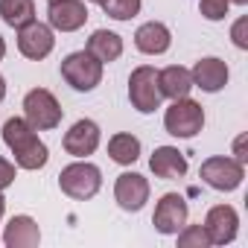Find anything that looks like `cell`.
Masks as SVG:
<instances>
[{
	"label": "cell",
	"instance_id": "2e32d148",
	"mask_svg": "<svg viewBox=\"0 0 248 248\" xmlns=\"http://www.w3.org/2000/svg\"><path fill=\"white\" fill-rule=\"evenodd\" d=\"M149 170L155 172V178L175 181V178H184L187 175V158L175 146H158L152 152V158H149Z\"/></svg>",
	"mask_w": 248,
	"mask_h": 248
},
{
	"label": "cell",
	"instance_id": "cb8c5ba5",
	"mask_svg": "<svg viewBox=\"0 0 248 248\" xmlns=\"http://www.w3.org/2000/svg\"><path fill=\"white\" fill-rule=\"evenodd\" d=\"M228 9H231L228 0H199V12L207 21H225L228 18Z\"/></svg>",
	"mask_w": 248,
	"mask_h": 248
},
{
	"label": "cell",
	"instance_id": "ac0fdd59",
	"mask_svg": "<svg viewBox=\"0 0 248 248\" xmlns=\"http://www.w3.org/2000/svg\"><path fill=\"white\" fill-rule=\"evenodd\" d=\"M85 50L96 62L111 64V62H117L123 56V38L117 32H111V30H93L91 38H88V44H85Z\"/></svg>",
	"mask_w": 248,
	"mask_h": 248
},
{
	"label": "cell",
	"instance_id": "f1b7e54d",
	"mask_svg": "<svg viewBox=\"0 0 248 248\" xmlns=\"http://www.w3.org/2000/svg\"><path fill=\"white\" fill-rule=\"evenodd\" d=\"M3 213H6V199H3V190H0V219H3Z\"/></svg>",
	"mask_w": 248,
	"mask_h": 248
},
{
	"label": "cell",
	"instance_id": "4316f807",
	"mask_svg": "<svg viewBox=\"0 0 248 248\" xmlns=\"http://www.w3.org/2000/svg\"><path fill=\"white\" fill-rule=\"evenodd\" d=\"M233 158H236L239 164H248V155H245V135H239V138L233 140Z\"/></svg>",
	"mask_w": 248,
	"mask_h": 248
},
{
	"label": "cell",
	"instance_id": "7c38bea8",
	"mask_svg": "<svg viewBox=\"0 0 248 248\" xmlns=\"http://www.w3.org/2000/svg\"><path fill=\"white\" fill-rule=\"evenodd\" d=\"M114 199L126 213H138L149 202V181L140 172H123L114 181Z\"/></svg>",
	"mask_w": 248,
	"mask_h": 248
},
{
	"label": "cell",
	"instance_id": "d6986e66",
	"mask_svg": "<svg viewBox=\"0 0 248 248\" xmlns=\"http://www.w3.org/2000/svg\"><path fill=\"white\" fill-rule=\"evenodd\" d=\"M158 88L167 99H181V96H190L193 91V76L187 67L181 64H170L164 70H158Z\"/></svg>",
	"mask_w": 248,
	"mask_h": 248
},
{
	"label": "cell",
	"instance_id": "30bf717a",
	"mask_svg": "<svg viewBox=\"0 0 248 248\" xmlns=\"http://www.w3.org/2000/svg\"><path fill=\"white\" fill-rule=\"evenodd\" d=\"M99 140H102V132H99V126L93 120H76L73 126L64 132V138H62V146H64V152L67 155H73V158H88V155H93L96 149H99Z\"/></svg>",
	"mask_w": 248,
	"mask_h": 248
},
{
	"label": "cell",
	"instance_id": "603a6c76",
	"mask_svg": "<svg viewBox=\"0 0 248 248\" xmlns=\"http://www.w3.org/2000/svg\"><path fill=\"white\" fill-rule=\"evenodd\" d=\"M175 236H178L181 248H210V236H207L204 225H184Z\"/></svg>",
	"mask_w": 248,
	"mask_h": 248
},
{
	"label": "cell",
	"instance_id": "6da1fadb",
	"mask_svg": "<svg viewBox=\"0 0 248 248\" xmlns=\"http://www.w3.org/2000/svg\"><path fill=\"white\" fill-rule=\"evenodd\" d=\"M3 143L9 146V152L15 155V167L18 170H41L50 161V149L47 143L38 138V132L30 126L24 117H9L3 123Z\"/></svg>",
	"mask_w": 248,
	"mask_h": 248
},
{
	"label": "cell",
	"instance_id": "7402d4cb",
	"mask_svg": "<svg viewBox=\"0 0 248 248\" xmlns=\"http://www.w3.org/2000/svg\"><path fill=\"white\" fill-rule=\"evenodd\" d=\"M99 6H102V12H105L108 18H114V21H132V18L140 12L143 0H99Z\"/></svg>",
	"mask_w": 248,
	"mask_h": 248
},
{
	"label": "cell",
	"instance_id": "d4e9b609",
	"mask_svg": "<svg viewBox=\"0 0 248 248\" xmlns=\"http://www.w3.org/2000/svg\"><path fill=\"white\" fill-rule=\"evenodd\" d=\"M231 38H233V47L248 50V18H245V15L231 27Z\"/></svg>",
	"mask_w": 248,
	"mask_h": 248
},
{
	"label": "cell",
	"instance_id": "1f68e13d",
	"mask_svg": "<svg viewBox=\"0 0 248 248\" xmlns=\"http://www.w3.org/2000/svg\"><path fill=\"white\" fill-rule=\"evenodd\" d=\"M91 3H99V0H91Z\"/></svg>",
	"mask_w": 248,
	"mask_h": 248
},
{
	"label": "cell",
	"instance_id": "52a82bcc",
	"mask_svg": "<svg viewBox=\"0 0 248 248\" xmlns=\"http://www.w3.org/2000/svg\"><path fill=\"white\" fill-rule=\"evenodd\" d=\"M199 175H202V181L207 187H213L219 193H231V190H236L242 184L245 164H239L236 158H228V155H213V158H207L202 164Z\"/></svg>",
	"mask_w": 248,
	"mask_h": 248
},
{
	"label": "cell",
	"instance_id": "d6a6232c",
	"mask_svg": "<svg viewBox=\"0 0 248 248\" xmlns=\"http://www.w3.org/2000/svg\"><path fill=\"white\" fill-rule=\"evenodd\" d=\"M47 3H50V0H47Z\"/></svg>",
	"mask_w": 248,
	"mask_h": 248
},
{
	"label": "cell",
	"instance_id": "e0dca14e",
	"mask_svg": "<svg viewBox=\"0 0 248 248\" xmlns=\"http://www.w3.org/2000/svg\"><path fill=\"white\" fill-rule=\"evenodd\" d=\"M41 242V228L32 216L21 213V216H12L6 231H3V245L6 248H35Z\"/></svg>",
	"mask_w": 248,
	"mask_h": 248
},
{
	"label": "cell",
	"instance_id": "277c9868",
	"mask_svg": "<svg viewBox=\"0 0 248 248\" xmlns=\"http://www.w3.org/2000/svg\"><path fill=\"white\" fill-rule=\"evenodd\" d=\"M64 117V108L59 105L56 93L47 88H32L24 96V120L35 132H53L59 129V123Z\"/></svg>",
	"mask_w": 248,
	"mask_h": 248
},
{
	"label": "cell",
	"instance_id": "3957f363",
	"mask_svg": "<svg viewBox=\"0 0 248 248\" xmlns=\"http://www.w3.org/2000/svg\"><path fill=\"white\" fill-rule=\"evenodd\" d=\"M164 129H167V135H172L178 140L196 138L204 129V108L190 96L172 99V105L164 111Z\"/></svg>",
	"mask_w": 248,
	"mask_h": 248
},
{
	"label": "cell",
	"instance_id": "8992f818",
	"mask_svg": "<svg viewBox=\"0 0 248 248\" xmlns=\"http://www.w3.org/2000/svg\"><path fill=\"white\" fill-rule=\"evenodd\" d=\"M129 99L132 108H138L140 114H155L164 102V93L158 88V70L152 64H140L132 70L129 76Z\"/></svg>",
	"mask_w": 248,
	"mask_h": 248
},
{
	"label": "cell",
	"instance_id": "f546056e",
	"mask_svg": "<svg viewBox=\"0 0 248 248\" xmlns=\"http://www.w3.org/2000/svg\"><path fill=\"white\" fill-rule=\"evenodd\" d=\"M3 56H6V41H3V35H0V62H3Z\"/></svg>",
	"mask_w": 248,
	"mask_h": 248
},
{
	"label": "cell",
	"instance_id": "5b68a950",
	"mask_svg": "<svg viewBox=\"0 0 248 248\" xmlns=\"http://www.w3.org/2000/svg\"><path fill=\"white\" fill-rule=\"evenodd\" d=\"M102 67L105 64L96 62L88 50H76V53H70V56L62 59V79L73 91L88 93V91H93L102 82Z\"/></svg>",
	"mask_w": 248,
	"mask_h": 248
},
{
	"label": "cell",
	"instance_id": "484cf974",
	"mask_svg": "<svg viewBox=\"0 0 248 248\" xmlns=\"http://www.w3.org/2000/svg\"><path fill=\"white\" fill-rule=\"evenodd\" d=\"M15 175H18V167L12 161H6L3 155H0V190H6L15 184Z\"/></svg>",
	"mask_w": 248,
	"mask_h": 248
},
{
	"label": "cell",
	"instance_id": "4fadbf2b",
	"mask_svg": "<svg viewBox=\"0 0 248 248\" xmlns=\"http://www.w3.org/2000/svg\"><path fill=\"white\" fill-rule=\"evenodd\" d=\"M204 231L210 236V245H228L239 233V213L231 204H216L204 213Z\"/></svg>",
	"mask_w": 248,
	"mask_h": 248
},
{
	"label": "cell",
	"instance_id": "44dd1931",
	"mask_svg": "<svg viewBox=\"0 0 248 248\" xmlns=\"http://www.w3.org/2000/svg\"><path fill=\"white\" fill-rule=\"evenodd\" d=\"M0 18L12 30L27 27L35 21V0H0Z\"/></svg>",
	"mask_w": 248,
	"mask_h": 248
},
{
	"label": "cell",
	"instance_id": "7a4b0ae2",
	"mask_svg": "<svg viewBox=\"0 0 248 248\" xmlns=\"http://www.w3.org/2000/svg\"><path fill=\"white\" fill-rule=\"evenodd\" d=\"M59 187L64 196L76 199V202H88L99 193L102 187V170L85 158H76L73 164H67L59 172Z\"/></svg>",
	"mask_w": 248,
	"mask_h": 248
},
{
	"label": "cell",
	"instance_id": "5bb4252c",
	"mask_svg": "<svg viewBox=\"0 0 248 248\" xmlns=\"http://www.w3.org/2000/svg\"><path fill=\"white\" fill-rule=\"evenodd\" d=\"M190 76H193V88H202L204 93H219L228 85L231 70H228V64L222 59L207 56V59H199L196 62V67L190 70Z\"/></svg>",
	"mask_w": 248,
	"mask_h": 248
},
{
	"label": "cell",
	"instance_id": "83f0119b",
	"mask_svg": "<svg viewBox=\"0 0 248 248\" xmlns=\"http://www.w3.org/2000/svg\"><path fill=\"white\" fill-rule=\"evenodd\" d=\"M3 99H6V79L0 76V102H3Z\"/></svg>",
	"mask_w": 248,
	"mask_h": 248
},
{
	"label": "cell",
	"instance_id": "9c48e42d",
	"mask_svg": "<svg viewBox=\"0 0 248 248\" xmlns=\"http://www.w3.org/2000/svg\"><path fill=\"white\" fill-rule=\"evenodd\" d=\"M187 216H190V207L184 202V196L178 193H164L155 204V216H152V225L158 233L164 236H172L178 233L184 225H187Z\"/></svg>",
	"mask_w": 248,
	"mask_h": 248
},
{
	"label": "cell",
	"instance_id": "ffe728a7",
	"mask_svg": "<svg viewBox=\"0 0 248 248\" xmlns=\"http://www.w3.org/2000/svg\"><path fill=\"white\" fill-rule=\"evenodd\" d=\"M108 155H111V161L120 164V167H132V164L140 158V140H138L135 135H129V132H117V135H111V140H108Z\"/></svg>",
	"mask_w": 248,
	"mask_h": 248
},
{
	"label": "cell",
	"instance_id": "8fae6325",
	"mask_svg": "<svg viewBox=\"0 0 248 248\" xmlns=\"http://www.w3.org/2000/svg\"><path fill=\"white\" fill-rule=\"evenodd\" d=\"M47 24L53 27V32H76V30H82L88 24L85 0H50Z\"/></svg>",
	"mask_w": 248,
	"mask_h": 248
},
{
	"label": "cell",
	"instance_id": "ba28073f",
	"mask_svg": "<svg viewBox=\"0 0 248 248\" xmlns=\"http://www.w3.org/2000/svg\"><path fill=\"white\" fill-rule=\"evenodd\" d=\"M56 47V32L50 24H41V21H30L27 27L18 30V53L30 62H41L53 53Z\"/></svg>",
	"mask_w": 248,
	"mask_h": 248
},
{
	"label": "cell",
	"instance_id": "9a60e30c",
	"mask_svg": "<svg viewBox=\"0 0 248 248\" xmlns=\"http://www.w3.org/2000/svg\"><path fill=\"white\" fill-rule=\"evenodd\" d=\"M135 47L143 53V56H164L170 47H172V32L167 24L161 21H146L138 27L135 32Z\"/></svg>",
	"mask_w": 248,
	"mask_h": 248
},
{
	"label": "cell",
	"instance_id": "4dcf8cb0",
	"mask_svg": "<svg viewBox=\"0 0 248 248\" xmlns=\"http://www.w3.org/2000/svg\"><path fill=\"white\" fill-rule=\"evenodd\" d=\"M228 3H236V6H245V3H248V0H228Z\"/></svg>",
	"mask_w": 248,
	"mask_h": 248
}]
</instances>
